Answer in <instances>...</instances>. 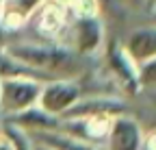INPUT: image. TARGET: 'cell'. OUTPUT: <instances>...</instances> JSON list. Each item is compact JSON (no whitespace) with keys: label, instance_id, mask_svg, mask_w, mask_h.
<instances>
[{"label":"cell","instance_id":"cell-3","mask_svg":"<svg viewBox=\"0 0 156 150\" xmlns=\"http://www.w3.org/2000/svg\"><path fill=\"white\" fill-rule=\"evenodd\" d=\"M41 83H44L41 79L35 76L0 79V120L37 104Z\"/></svg>","mask_w":156,"mask_h":150},{"label":"cell","instance_id":"cell-7","mask_svg":"<svg viewBox=\"0 0 156 150\" xmlns=\"http://www.w3.org/2000/svg\"><path fill=\"white\" fill-rule=\"evenodd\" d=\"M122 48L126 50V54L136 65L143 63V61H150V59H156V31H154V24L132 28L126 37V42L122 44Z\"/></svg>","mask_w":156,"mask_h":150},{"label":"cell","instance_id":"cell-14","mask_svg":"<svg viewBox=\"0 0 156 150\" xmlns=\"http://www.w3.org/2000/svg\"><path fill=\"white\" fill-rule=\"evenodd\" d=\"M0 122H2V120H0Z\"/></svg>","mask_w":156,"mask_h":150},{"label":"cell","instance_id":"cell-5","mask_svg":"<svg viewBox=\"0 0 156 150\" xmlns=\"http://www.w3.org/2000/svg\"><path fill=\"white\" fill-rule=\"evenodd\" d=\"M126 111H128V102L122 96L108 91H91V93H83L63 118H93V115L115 118L126 113Z\"/></svg>","mask_w":156,"mask_h":150},{"label":"cell","instance_id":"cell-1","mask_svg":"<svg viewBox=\"0 0 156 150\" xmlns=\"http://www.w3.org/2000/svg\"><path fill=\"white\" fill-rule=\"evenodd\" d=\"M5 50L13 59L24 63L28 70L39 74L41 79H80V74L87 70V59L76 54L72 48L50 42V39H11L2 42Z\"/></svg>","mask_w":156,"mask_h":150},{"label":"cell","instance_id":"cell-4","mask_svg":"<svg viewBox=\"0 0 156 150\" xmlns=\"http://www.w3.org/2000/svg\"><path fill=\"white\" fill-rule=\"evenodd\" d=\"M83 93H85V87L80 79H48L41 83L37 104L48 113L63 118Z\"/></svg>","mask_w":156,"mask_h":150},{"label":"cell","instance_id":"cell-8","mask_svg":"<svg viewBox=\"0 0 156 150\" xmlns=\"http://www.w3.org/2000/svg\"><path fill=\"white\" fill-rule=\"evenodd\" d=\"M2 122H9V124H15L20 126L26 133H37V130H52V128H58L61 124V118H56L48 111H44L39 104H33L24 111H20L15 115H9V118H2Z\"/></svg>","mask_w":156,"mask_h":150},{"label":"cell","instance_id":"cell-12","mask_svg":"<svg viewBox=\"0 0 156 150\" xmlns=\"http://www.w3.org/2000/svg\"><path fill=\"white\" fill-rule=\"evenodd\" d=\"M0 128L5 130V135L11 139V146L13 150H33V139L26 130H22L15 124H9V122H0Z\"/></svg>","mask_w":156,"mask_h":150},{"label":"cell","instance_id":"cell-9","mask_svg":"<svg viewBox=\"0 0 156 150\" xmlns=\"http://www.w3.org/2000/svg\"><path fill=\"white\" fill-rule=\"evenodd\" d=\"M108 68L113 70V74L117 76V81H119L126 91H139V83H136V65L128 54L126 50L122 48V44H115L108 52Z\"/></svg>","mask_w":156,"mask_h":150},{"label":"cell","instance_id":"cell-6","mask_svg":"<svg viewBox=\"0 0 156 150\" xmlns=\"http://www.w3.org/2000/svg\"><path fill=\"white\" fill-rule=\"evenodd\" d=\"M145 128L132 113H122L111 120L108 135L102 141V150H141Z\"/></svg>","mask_w":156,"mask_h":150},{"label":"cell","instance_id":"cell-13","mask_svg":"<svg viewBox=\"0 0 156 150\" xmlns=\"http://www.w3.org/2000/svg\"><path fill=\"white\" fill-rule=\"evenodd\" d=\"M30 139H33V137H30ZM33 150H52V148H50V146H46V144H39V141H35V139H33Z\"/></svg>","mask_w":156,"mask_h":150},{"label":"cell","instance_id":"cell-11","mask_svg":"<svg viewBox=\"0 0 156 150\" xmlns=\"http://www.w3.org/2000/svg\"><path fill=\"white\" fill-rule=\"evenodd\" d=\"M11 76H35V79H41L39 74L28 70L24 63H20L17 59H13L11 54L5 50V46L0 44V79H11ZM41 81H46V79H41Z\"/></svg>","mask_w":156,"mask_h":150},{"label":"cell","instance_id":"cell-2","mask_svg":"<svg viewBox=\"0 0 156 150\" xmlns=\"http://www.w3.org/2000/svg\"><path fill=\"white\" fill-rule=\"evenodd\" d=\"M104 39H106V33L100 15H72L61 44L72 48L80 57L91 59L102 52Z\"/></svg>","mask_w":156,"mask_h":150},{"label":"cell","instance_id":"cell-10","mask_svg":"<svg viewBox=\"0 0 156 150\" xmlns=\"http://www.w3.org/2000/svg\"><path fill=\"white\" fill-rule=\"evenodd\" d=\"M35 141L39 144H46L50 146L52 150H102L100 144H91V141H85V139H78L69 133H63L58 128H52V130H37V133H28Z\"/></svg>","mask_w":156,"mask_h":150}]
</instances>
